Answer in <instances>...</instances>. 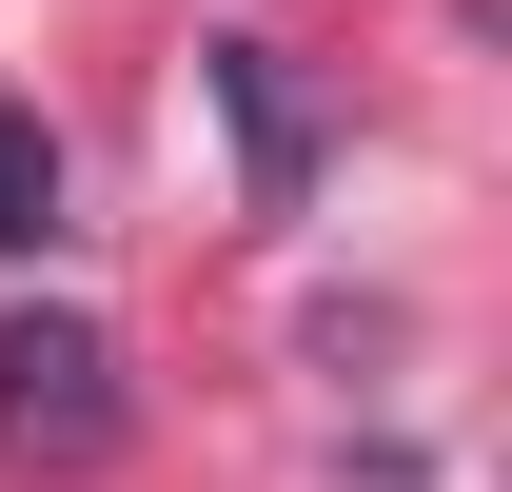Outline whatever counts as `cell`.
<instances>
[{"instance_id": "7a4b0ae2", "label": "cell", "mask_w": 512, "mask_h": 492, "mask_svg": "<svg viewBox=\"0 0 512 492\" xmlns=\"http://www.w3.org/2000/svg\"><path fill=\"white\" fill-rule=\"evenodd\" d=\"M197 79H217V119H237V197L296 217V197H316V99H296V60H276V40H197Z\"/></svg>"}, {"instance_id": "6da1fadb", "label": "cell", "mask_w": 512, "mask_h": 492, "mask_svg": "<svg viewBox=\"0 0 512 492\" xmlns=\"http://www.w3.org/2000/svg\"><path fill=\"white\" fill-rule=\"evenodd\" d=\"M0 453H40V473L119 453V335L99 315H0Z\"/></svg>"}, {"instance_id": "3957f363", "label": "cell", "mask_w": 512, "mask_h": 492, "mask_svg": "<svg viewBox=\"0 0 512 492\" xmlns=\"http://www.w3.org/2000/svg\"><path fill=\"white\" fill-rule=\"evenodd\" d=\"M40 237H60V138L0 99V256H40Z\"/></svg>"}]
</instances>
